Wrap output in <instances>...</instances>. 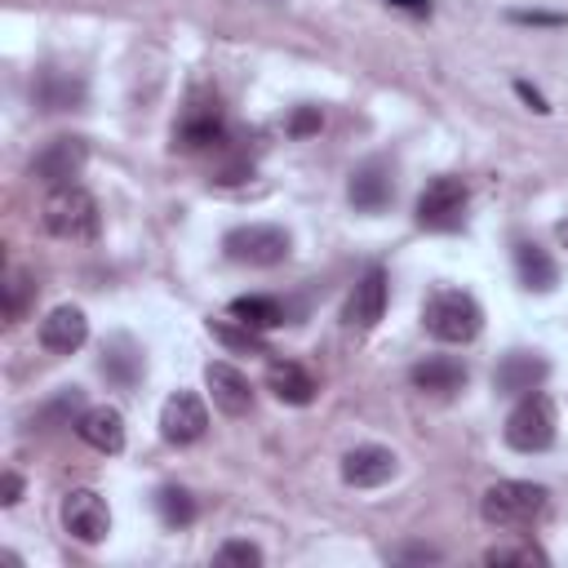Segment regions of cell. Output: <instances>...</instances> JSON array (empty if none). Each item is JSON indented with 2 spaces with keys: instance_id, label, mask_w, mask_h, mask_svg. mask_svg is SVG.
Here are the masks:
<instances>
[{
  "instance_id": "1",
  "label": "cell",
  "mask_w": 568,
  "mask_h": 568,
  "mask_svg": "<svg viewBox=\"0 0 568 568\" xmlns=\"http://www.w3.org/2000/svg\"><path fill=\"white\" fill-rule=\"evenodd\" d=\"M422 328L435 337V342H448V346H466L479 337L484 328V311L470 293L462 288H435L426 302H422Z\"/></svg>"
},
{
  "instance_id": "2",
  "label": "cell",
  "mask_w": 568,
  "mask_h": 568,
  "mask_svg": "<svg viewBox=\"0 0 568 568\" xmlns=\"http://www.w3.org/2000/svg\"><path fill=\"white\" fill-rule=\"evenodd\" d=\"M550 506V493L528 479H497L479 497V515L493 528H532Z\"/></svg>"
},
{
  "instance_id": "3",
  "label": "cell",
  "mask_w": 568,
  "mask_h": 568,
  "mask_svg": "<svg viewBox=\"0 0 568 568\" xmlns=\"http://www.w3.org/2000/svg\"><path fill=\"white\" fill-rule=\"evenodd\" d=\"M40 222L49 235L58 240H93L98 226H102V213H98V200L84 191V186H53L40 204Z\"/></svg>"
},
{
  "instance_id": "4",
  "label": "cell",
  "mask_w": 568,
  "mask_h": 568,
  "mask_svg": "<svg viewBox=\"0 0 568 568\" xmlns=\"http://www.w3.org/2000/svg\"><path fill=\"white\" fill-rule=\"evenodd\" d=\"M222 253L240 266H280L293 253V235L275 222H248L222 235Z\"/></svg>"
},
{
  "instance_id": "5",
  "label": "cell",
  "mask_w": 568,
  "mask_h": 568,
  "mask_svg": "<svg viewBox=\"0 0 568 568\" xmlns=\"http://www.w3.org/2000/svg\"><path fill=\"white\" fill-rule=\"evenodd\" d=\"M501 435H506V444L515 453H546L555 444V404L541 390L519 395V404L510 408Z\"/></svg>"
},
{
  "instance_id": "6",
  "label": "cell",
  "mask_w": 568,
  "mask_h": 568,
  "mask_svg": "<svg viewBox=\"0 0 568 568\" xmlns=\"http://www.w3.org/2000/svg\"><path fill=\"white\" fill-rule=\"evenodd\" d=\"M466 182L462 178H430L417 195V226L422 231H457L466 222Z\"/></svg>"
},
{
  "instance_id": "7",
  "label": "cell",
  "mask_w": 568,
  "mask_h": 568,
  "mask_svg": "<svg viewBox=\"0 0 568 568\" xmlns=\"http://www.w3.org/2000/svg\"><path fill=\"white\" fill-rule=\"evenodd\" d=\"M89 164V142L84 138H53L36 151L31 160V178H40L49 191L53 186H71Z\"/></svg>"
},
{
  "instance_id": "8",
  "label": "cell",
  "mask_w": 568,
  "mask_h": 568,
  "mask_svg": "<svg viewBox=\"0 0 568 568\" xmlns=\"http://www.w3.org/2000/svg\"><path fill=\"white\" fill-rule=\"evenodd\" d=\"M62 528L80 541V546H98L111 532V510L102 501V493L93 488H71L62 497Z\"/></svg>"
},
{
  "instance_id": "9",
  "label": "cell",
  "mask_w": 568,
  "mask_h": 568,
  "mask_svg": "<svg viewBox=\"0 0 568 568\" xmlns=\"http://www.w3.org/2000/svg\"><path fill=\"white\" fill-rule=\"evenodd\" d=\"M204 430H209V408H204V399L195 390H178V395L164 399V408H160V435L169 444H178V448L182 444H195Z\"/></svg>"
},
{
  "instance_id": "10",
  "label": "cell",
  "mask_w": 568,
  "mask_h": 568,
  "mask_svg": "<svg viewBox=\"0 0 568 568\" xmlns=\"http://www.w3.org/2000/svg\"><path fill=\"white\" fill-rule=\"evenodd\" d=\"M204 386H209V399H213L217 413H226V417L253 413V382H248L235 364L213 359V364L204 368Z\"/></svg>"
},
{
  "instance_id": "11",
  "label": "cell",
  "mask_w": 568,
  "mask_h": 568,
  "mask_svg": "<svg viewBox=\"0 0 568 568\" xmlns=\"http://www.w3.org/2000/svg\"><path fill=\"white\" fill-rule=\"evenodd\" d=\"M395 470H399V457L382 444H355L342 457V479L351 488H382V484L395 479Z\"/></svg>"
},
{
  "instance_id": "12",
  "label": "cell",
  "mask_w": 568,
  "mask_h": 568,
  "mask_svg": "<svg viewBox=\"0 0 568 568\" xmlns=\"http://www.w3.org/2000/svg\"><path fill=\"white\" fill-rule=\"evenodd\" d=\"M346 200L359 209V213H382L390 200H395V173L386 160H364L351 182H346Z\"/></svg>"
},
{
  "instance_id": "13",
  "label": "cell",
  "mask_w": 568,
  "mask_h": 568,
  "mask_svg": "<svg viewBox=\"0 0 568 568\" xmlns=\"http://www.w3.org/2000/svg\"><path fill=\"white\" fill-rule=\"evenodd\" d=\"M84 93H89L84 80L62 67H40L31 80V102L40 111H75V106H84Z\"/></svg>"
},
{
  "instance_id": "14",
  "label": "cell",
  "mask_w": 568,
  "mask_h": 568,
  "mask_svg": "<svg viewBox=\"0 0 568 568\" xmlns=\"http://www.w3.org/2000/svg\"><path fill=\"white\" fill-rule=\"evenodd\" d=\"M386 271L382 266H368L359 280H355V288H351V297H346V324L351 328H359V333H368V328H377V320L386 315Z\"/></svg>"
},
{
  "instance_id": "15",
  "label": "cell",
  "mask_w": 568,
  "mask_h": 568,
  "mask_svg": "<svg viewBox=\"0 0 568 568\" xmlns=\"http://www.w3.org/2000/svg\"><path fill=\"white\" fill-rule=\"evenodd\" d=\"M546 373H550V364H546L537 351H510V355L497 359L493 386H497L501 395H528V390H541Z\"/></svg>"
},
{
  "instance_id": "16",
  "label": "cell",
  "mask_w": 568,
  "mask_h": 568,
  "mask_svg": "<svg viewBox=\"0 0 568 568\" xmlns=\"http://www.w3.org/2000/svg\"><path fill=\"white\" fill-rule=\"evenodd\" d=\"M84 337H89V320H84L80 306H53L40 320V346L49 355H71V351L84 346Z\"/></svg>"
},
{
  "instance_id": "17",
  "label": "cell",
  "mask_w": 568,
  "mask_h": 568,
  "mask_svg": "<svg viewBox=\"0 0 568 568\" xmlns=\"http://www.w3.org/2000/svg\"><path fill=\"white\" fill-rule=\"evenodd\" d=\"M222 142H226V120H222L217 102L213 106H191L182 115V124L173 129L178 151H209V146H222Z\"/></svg>"
},
{
  "instance_id": "18",
  "label": "cell",
  "mask_w": 568,
  "mask_h": 568,
  "mask_svg": "<svg viewBox=\"0 0 568 568\" xmlns=\"http://www.w3.org/2000/svg\"><path fill=\"white\" fill-rule=\"evenodd\" d=\"M75 435L98 453H120L124 448V417L111 404H93L75 417Z\"/></svg>"
},
{
  "instance_id": "19",
  "label": "cell",
  "mask_w": 568,
  "mask_h": 568,
  "mask_svg": "<svg viewBox=\"0 0 568 568\" xmlns=\"http://www.w3.org/2000/svg\"><path fill=\"white\" fill-rule=\"evenodd\" d=\"M266 390H271L280 404L306 408L320 386H315V377H311L302 364H293V359H271V364H266Z\"/></svg>"
},
{
  "instance_id": "20",
  "label": "cell",
  "mask_w": 568,
  "mask_h": 568,
  "mask_svg": "<svg viewBox=\"0 0 568 568\" xmlns=\"http://www.w3.org/2000/svg\"><path fill=\"white\" fill-rule=\"evenodd\" d=\"M515 275H519V284L532 288V293H550V288L559 284L555 257H550L541 244H532V240H515Z\"/></svg>"
},
{
  "instance_id": "21",
  "label": "cell",
  "mask_w": 568,
  "mask_h": 568,
  "mask_svg": "<svg viewBox=\"0 0 568 568\" xmlns=\"http://www.w3.org/2000/svg\"><path fill=\"white\" fill-rule=\"evenodd\" d=\"M413 386L426 390V395H457L466 386V364L453 359V355H430L422 364H413Z\"/></svg>"
},
{
  "instance_id": "22",
  "label": "cell",
  "mask_w": 568,
  "mask_h": 568,
  "mask_svg": "<svg viewBox=\"0 0 568 568\" xmlns=\"http://www.w3.org/2000/svg\"><path fill=\"white\" fill-rule=\"evenodd\" d=\"M102 377H106L111 386H120V390L138 386V377H142V351L133 346V337L115 333V337L102 346Z\"/></svg>"
},
{
  "instance_id": "23",
  "label": "cell",
  "mask_w": 568,
  "mask_h": 568,
  "mask_svg": "<svg viewBox=\"0 0 568 568\" xmlns=\"http://www.w3.org/2000/svg\"><path fill=\"white\" fill-rule=\"evenodd\" d=\"M226 311H231L240 324H248V328H280V324L288 320L284 302H280V297H266V293H248V297H235Z\"/></svg>"
},
{
  "instance_id": "24",
  "label": "cell",
  "mask_w": 568,
  "mask_h": 568,
  "mask_svg": "<svg viewBox=\"0 0 568 568\" xmlns=\"http://www.w3.org/2000/svg\"><path fill=\"white\" fill-rule=\"evenodd\" d=\"M155 510H160V519H164V528H186V524H195V497L186 493V488H178V484H164L160 493H155Z\"/></svg>"
},
{
  "instance_id": "25",
  "label": "cell",
  "mask_w": 568,
  "mask_h": 568,
  "mask_svg": "<svg viewBox=\"0 0 568 568\" xmlns=\"http://www.w3.org/2000/svg\"><path fill=\"white\" fill-rule=\"evenodd\" d=\"M0 297H4V320L18 324V320L27 315V306L36 302V280H31L22 266H13V271L4 275V284H0Z\"/></svg>"
},
{
  "instance_id": "26",
  "label": "cell",
  "mask_w": 568,
  "mask_h": 568,
  "mask_svg": "<svg viewBox=\"0 0 568 568\" xmlns=\"http://www.w3.org/2000/svg\"><path fill=\"white\" fill-rule=\"evenodd\" d=\"M209 333L226 346V351H248V355H271L266 342H262V328H248V324H231V320H209Z\"/></svg>"
},
{
  "instance_id": "27",
  "label": "cell",
  "mask_w": 568,
  "mask_h": 568,
  "mask_svg": "<svg viewBox=\"0 0 568 568\" xmlns=\"http://www.w3.org/2000/svg\"><path fill=\"white\" fill-rule=\"evenodd\" d=\"M213 564H222V568H257L262 564V546H253V541H244V537H235V541H222L217 546V555H213Z\"/></svg>"
},
{
  "instance_id": "28",
  "label": "cell",
  "mask_w": 568,
  "mask_h": 568,
  "mask_svg": "<svg viewBox=\"0 0 568 568\" xmlns=\"http://www.w3.org/2000/svg\"><path fill=\"white\" fill-rule=\"evenodd\" d=\"M484 564H546L537 546H493L484 550Z\"/></svg>"
},
{
  "instance_id": "29",
  "label": "cell",
  "mask_w": 568,
  "mask_h": 568,
  "mask_svg": "<svg viewBox=\"0 0 568 568\" xmlns=\"http://www.w3.org/2000/svg\"><path fill=\"white\" fill-rule=\"evenodd\" d=\"M386 559H390V564H439L444 555H439L435 546H426V541H408V546H390Z\"/></svg>"
},
{
  "instance_id": "30",
  "label": "cell",
  "mask_w": 568,
  "mask_h": 568,
  "mask_svg": "<svg viewBox=\"0 0 568 568\" xmlns=\"http://www.w3.org/2000/svg\"><path fill=\"white\" fill-rule=\"evenodd\" d=\"M320 124H324L320 106H297V111L288 115V133H293V138H311V133H320Z\"/></svg>"
},
{
  "instance_id": "31",
  "label": "cell",
  "mask_w": 568,
  "mask_h": 568,
  "mask_svg": "<svg viewBox=\"0 0 568 568\" xmlns=\"http://www.w3.org/2000/svg\"><path fill=\"white\" fill-rule=\"evenodd\" d=\"M510 22H524V27H564L568 13H546V9H510Z\"/></svg>"
},
{
  "instance_id": "32",
  "label": "cell",
  "mask_w": 568,
  "mask_h": 568,
  "mask_svg": "<svg viewBox=\"0 0 568 568\" xmlns=\"http://www.w3.org/2000/svg\"><path fill=\"white\" fill-rule=\"evenodd\" d=\"M515 93L528 102V111H537V115H550V102H546V98H541V93H537L528 80H515Z\"/></svg>"
},
{
  "instance_id": "33",
  "label": "cell",
  "mask_w": 568,
  "mask_h": 568,
  "mask_svg": "<svg viewBox=\"0 0 568 568\" xmlns=\"http://www.w3.org/2000/svg\"><path fill=\"white\" fill-rule=\"evenodd\" d=\"M18 497H22V479H18L13 470H4V479H0V501H4V506H13Z\"/></svg>"
},
{
  "instance_id": "34",
  "label": "cell",
  "mask_w": 568,
  "mask_h": 568,
  "mask_svg": "<svg viewBox=\"0 0 568 568\" xmlns=\"http://www.w3.org/2000/svg\"><path fill=\"white\" fill-rule=\"evenodd\" d=\"M390 9H404V13H430V0H386Z\"/></svg>"
},
{
  "instance_id": "35",
  "label": "cell",
  "mask_w": 568,
  "mask_h": 568,
  "mask_svg": "<svg viewBox=\"0 0 568 568\" xmlns=\"http://www.w3.org/2000/svg\"><path fill=\"white\" fill-rule=\"evenodd\" d=\"M559 235H564V244H568V222H564V226H559Z\"/></svg>"
},
{
  "instance_id": "36",
  "label": "cell",
  "mask_w": 568,
  "mask_h": 568,
  "mask_svg": "<svg viewBox=\"0 0 568 568\" xmlns=\"http://www.w3.org/2000/svg\"><path fill=\"white\" fill-rule=\"evenodd\" d=\"M266 4H275V0H266Z\"/></svg>"
}]
</instances>
